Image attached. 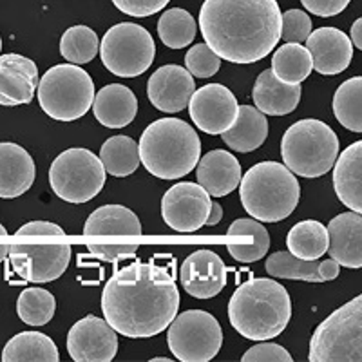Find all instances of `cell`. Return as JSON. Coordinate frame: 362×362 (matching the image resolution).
Returning a JSON list of instances; mask_svg holds the SVG:
<instances>
[{"mask_svg":"<svg viewBox=\"0 0 362 362\" xmlns=\"http://www.w3.org/2000/svg\"><path fill=\"white\" fill-rule=\"evenodd\" d=\"M334 115L348 131L362 132V76L348 78L334 96Z\"/></svg>","mask_w":362,"mask_h":362,"instance_id":"obj_33","label":"cell"},{"mask_svg":"<svg viewBox=\"0 0 362 362\" xmlns=\"http://www.w3.org/2000/svg\"><path fill=\"white\" fill-rule=\"evenodd\" d=\"M180 310V288L165 267L138 261L119 268L102 292L105 321L129 339H148L169 328Z\"/></svg>","mask_w":362,"mask_h":362,"instance_id":"obj_1","label":"cell"},{"mask_svg":"<svg viewBox=\"0 0 362 362\" xmlns=\"http://www.w3.org/2000/svg\"><path fill=\"white\" fill-rule=\"evenodd\" d=\"M38 82V67L31 58L0 54V105L15 107L33 102Z\"/></svg>","mask_w":362,"mask_h":362,"instance_id":"obj_18","label":"cell"},{"mask_svg":"<svg viewBox=\"0 0 362 362\" xmlns=\"http://www.w3.org/2000/svg\"><path fill=\"white\" fill-rule=\"evenodd\" d=\"M57 310V300L44 288H28L18 296L17 313L22 322L29 326H44L51 322Z\"/></svg>","mask_w":362,"mask_h":362,"instance_id":"obj_37","label":"cell"},{"mask_svg":"<svg viewBox=\"0 0 362 362\" xmlns=\"http://www.w3.org/2000/svg\"><path fill=\"white\" fill-rule=\"evenodd\" d=\"M167 342L176 361L209 362L221 350L223 329L212 313L187 310L170 322Z\"/></svg>","mask_w":362,"mask_h":362,"instance_id":"obj_11","label":"cell"},{"mask_svg":"<svg viewBox=\"0 0 362 362\" xmlns=\"http://www.w3.org/2000/svg\"><path fill=\"white\" fill-rule=\"evenodd\" d=\"M292 317V300L281 283L255 277L239 284L228 303V319L234 329L248 341L279 337Z\"/></svg>","mask_w":362,"mask_h":362,"instance_id":"obj_3","label":"cell"},{"mask_svg":"<svg viewBox=\"0 0 362 362\" xmlns=\"http://www.w3.org/2000/svg\"><path fill=\"white\" fill-rule=\"evenodd\" d=\"M189 112L199 131L218 136L235 124L239 103L234 93L221 83H209L194 90Z\"/></svg>","mask_w":362,"mask_h":362,"instance_id":"obj_14","label":"cell"},{"mask_svg":"<svg viewBox=\"0 0 362 362\" xmlns=\"http://www.w3.org/2000/svg\"><path fill=\"white\" fill-rule=\"evenodd\" d=\"M281 156L296 176L321 177L337 161L339 138L321 119H299L284 132Z\"/></svg>","mask_w":362,"mask_h":362,"instance_id":"obj_6","label":"cell"},{"mask_svg":"<svg viewBox=\"0 0 362 362\" xmlns=\"http://www.w3.org/2000/svg\"><path fill=\"white\" fill-rule=\"evenodd\" d=\"M300 4L317 17H335L348 8L350 0H300Z\"/></svg>","mask_w":362,"mask_h":362,"instance_id":"obj_43","label":"cell"},{"mask_svg":"<svg viewBox=\"0 0 362 362\" xmlns=\"http://www.w3.org/2000/svg\"><path fill=\"white\" fill-rule=\"evenodd\" d=\"M228 235H239V238H247L248 241L245 243H230L228 245V254L234 259L241 261V263H254V261L263 259L268 254L270 248V235L264 225H261L257 219H235L228 230Z\"/></svg>","mask_w":362,"mask_h":362,"instance_id":"obj_29","label":"cell"},{"mask_svg":"<svg viewBox=\"0 0 362 362\" xmlns=\"http://www.w3.org/2000/svg\"><path fill=\"white\" fill-rule=\"evenodd\" d=\"M86 235H141L138 216L122 205H105L96 209L83 225Z\"/></svg>","mask_w":362,"mask_h":362,"instance_id":"obj_27","label":"cell"},{"mask_svg":"<svg viewBox=\"0 0 362 362\" xmlns=\"http://www.w3.org/2000/svg\"><path fill=\"white\" fill-rule=\"evenodd\" d=\"M300 83H286L277 78L274 71L267 69L255 80L252 98L263 115L284 116L297 109L300 102Z\"/></svg>","mask_w":362,"mask_h":362,"instance_id":"obj_23","label":"cell"},{"mask_svg":"<svg viewBox=\"0 0 362 362\" xmlns=\"http://www.w3.org/2000/svg\"><path fill=\"white\" fill-rule=\"evenodd\" d=\"M350 40L357 49L362 51V17L357 18V21L354 22V25H351Z\"/></svg>","mask_w":362,"mask_h":362,"instance_id":"obj_46","label":"cell"},{"mask_svg":"<svg viewBox=\"0 0 362 362\" xmlns=\"http://www.w3.org/2000/svg\"><path fill=\"white\" fill-rule=\"evenodd\" d=\"M24 235H57V238H64L66 232L58 225L49 221H31L22 225L17 230V238H24Z\"/></svg>","mask_w":362,"mask_h":362,"instance_id":"obj_44","label":"cell"},{"mask_svg":"<svg viewBox=\"0 0 362 362\" xmlns=\"http://www.w3.org/2000/svg\"><path fill=\"white\" fill-rule=\"evenodd\" d=\"M313 69V58L308 47L300 44L286 42L272 57V71L281 82L300 83L305 82Z\"/></svg>","mask_w":362,"mask_h":362,"instance_id":"obj_31","label":"cell"},{"mask_svg":"<svg viewBox=\"0 0 362 362\" xmlns=\"http://www.w3.org/2000/svg\"><path fill=\"white\" fill-rule=\"evenodd\" d=\"M153 362H170V358H167V357H156V358H153Z\"/></svg>","mask_w":362,"mask_h":362,"instance_id":"obj_49","label":"cell"},{"mask_svg":"<svg viewBox=\"0 0 362 362\" xmlns=\"http://www.w3.org/2000/svg\"><path fill=\"white\" fill-rule=\"evenodd\" d=\"M95 82L86 69L73 64H58L38 82L42 111L58 122H74L87 115L95 102Z\"/></svg>","mask_w":362,"mask_h":362,"instance_id":"obj_7","label":"cell"},{"mask_svg":"<svg viewBox=\"0 0 362 362\" xmlns=\"http://www.w3.org/2000/svg\"><path fill=\"white\" fill-rule=\"evenodd\" d=\"M334 189L348 210L362 214V140L348 145L334 165Z\"/></svg>","mask_w":362,"mask_h":362,"instance_id":"obj_24","label":"cell"},{"mask_svg":"<svg viewBox=\"0 0 362 362\" xmlns=\"http://www.w3.org/2000/svg\"><path fill=\"white\" fill-rule=\"evenodd\" d=\"M185 66L196 78H210L221 67V58L206 44H196L187 51Z\"/></svg>","mask_w":362,"mask_h":362,"instance_id":"obj_38","label":"cell"},{"mask_svg":"<svg viewBox=\"0 0 362 362\" xmlns=\"http://www.w3.org/2000/svg\"><path fill=\"white\" fill-rule=\"evenodd\" d=\"M4 362H58V348L40 332H22L11 337L2 350Z\"/></svg>","mask_w":362,"mask_h":362,"instance_id":"obj_28","label":"cell"},{"mask_svg":"<svg viewBox=\"0 0 362 362\" xmlns=\"http://www.w3.org/2000/svg\"><path fill=\"white\" fill-rule=\"evenodd\" d=\"M87 250L93 257L107 263H116V261L129 259L138 252V245H87Z\"/></svg>","mask_w":362,"mask_h":362,"instance_id":"obj_42","label":"cell"},{"mask_svg":"<svg viewBox=\"0 0 362 362\" xmlns=\"http://www.w3.org/2000/svg\"><path fill=\"white\" fill-rule=\"evenodd\" d=\"M102 64L119 78H134L153 66L156 44L144 25L116 24L100 42Z\"/></svg>","mask_w":362,"mask_h":362,"instance_id":"obj_10","label":"cell"},{"mask_svg":"<svg viewBox=\"0 0 362 362\" xmlns=\"http://www.w3.org/2000/svg\"><path fill=\"white\" fill-rule=\"evenodd\" d=\"M221 218H223V206L219 205L218 202H212V209H210L209 219H206L205 225H209V226L218 225V223L221 221Z\"/></svg>","mask_w":362,"mask_h":362,"instance_id":"obj_47","label":"cell"},{"mask_svg":"<svg viewBox=\"0 0 362 362\" xmlns=\"http://www.w3.org/2000/svg\"><path fill=\"white\" fill-rule=\"evenodd\" d=\"M100 53V38L89 25H73L60 38V54L67 62L82 66Z\"/></svg>","mask_w":362,"mask_h":362,"instance_id":"obj_36","label":"cell"},{"mask_svg":"<svg viewBox=\"0 0 362 362\" xmlns=\"http://www.w3.org/2000/svg\"><path fill=\"white\" fill-rule=\"evenodd\" d=\"M306 47L312 53L313 69L334 76L348 69L354 58V44L350 37L337 28H319L306 38Z\"/></svg>","mask_w":362,"mask_h":362,"instance_id":"obj_19","label":"cell"},{"mask_svg":"<svg viewBox=\"0 0 362 362\" xmlns=\"http://www.w3.org/2000/svg\"><path fill=\"white\" fill-rule=\"evenodd\" d=\"M9 267L25 283H51L71 263V245L62 241H24L9 247Z\"/></svg>","mask_w":362,"mask_h":362,"instance_id":"obj_12","label":"cell"},{"mask_svg":"<svg viewBox=\"0 0 362 362\" xmlns=\"http://www.w3.org/2000/svg\"><path fill=\"white\" fill-rule=\"evenodd\" d=\"M93 112L103 127L122 129L132 124L138 112V100L127 86L109 83L96 93Z\"/></svg>","mask_w":362,"mask_h":362,"instance_id":"obj_25","label":"cell"},{"mask_svg":"<svg viewBox=\"0 0 362 362\" xmlns=\"http://www.w3.org/2000/svg\"><path fill=\"white\" fill-rule=\"evenodd\" d=\"M111 2L129 17L144 18L160 13L161 9L167 8L170 0H111Z\"/></svg>","mask_w":362,"mask_h":362,"instance_id":"obj_41","label":"cell"},{"mask_svg":"<svg viewBox=\"0 0 362 362\" xmlns=\"http://www.w3.org/2000/svg\"><path fill=\"white\" fill-rule=\"evenodd\" d=\"M198 25L189 11L181 8L167 9L158 22V35L170 49H183L196 38Z\"/></svg>","mask_w":362,"mask_h":362,"instance_id":"obj_35","label":"cell"},{"mask_svg":"<svg viewBox=\"0 0 362 362\" xmlns=\"http://www.w3.org/2000/svg\"><path fill=\"white\" fill-rule=\"evenodd\" d=\"M107 170L102 160L87 148H67L58 154L49 169V185L67 203H87L105 185Z\"/></svg>","mask_w":362,"mask_h":362,"instance_id":"obj_9","label":"cell"},{"mask_svg":"<svg viewBox=\"0 0 362 362\" xmlns=\"http://www.w3.org/2000/svg\"><path fill=\"white\" fill-rule=\"evenodd\" d=\"M312 33V18L303 9H288L283 13V31L281 38L284 42L303 44Z\"/></svg>","mask_w":362,"mask_h":362,"instance_id":"obj_39","label":"cell"},{"mask_svg":"<svg viewBox=\"0 0 362 362\" xmlns=\"http://www.w3.org/2000/svg\"><path fill=\"white\" fill-rule=\"evenodd\" d=\"M37 167L24 147L11 141L0 144V198L13 199L33 187Z\"/></svg>","mask_w":362,"mask_h":362,"instance_id":"obj_21","label":"cell"},{"mask_svg":"<svg viewBox=\"0 0 362 362\" xmlns=\"http://www.w3.org/2000/svg\"><path fill=\"white\" fill-rule=\"evenodd\" d=\"M181 286L196 299H212L226 284V267L212 250H196L180 268Z\"/></svg>","mask_w":362,"mask_h":362,"instance_id":"obj_16","label":"cell"},{"mask_svg":"<svg viewBox=\"0 0 362 362\" xmlns=\"http://www.w3.org/2000/svg\"><path fill=\"white\" fill-rule=\"evenodd\" d=\"M196 83L187 67L161 66L147 82V96L158 111L180 112L189 107Z\"/></svg>","mask_w":362,"mask_h":362,"instance_id":"obj_17","label":"cell"},{"mask_svg":"<svg viewBox=\"0 0 362 362\" xmlns=\"http://www.w3.org/2000/svg\"><path fill=\"white\" fill-rule=\"evenodd\" d=\"M118 332L105 319L87 315L67 334V351L76 362H111L118 351Z\"/></svg>","mask_w":362,"mask_h":362,"instance_id":"obj_15","label":"cell"},{"mask_svg":"<svg viewBox=\"0 0 362 362\" xmlns=\"http://www.w3.org/2000/svg\"><path fill=\"white\" fill-rule=\"evenodd\" d=\"M328 254L341 267L362 268V214L344 212L335 216L328 225Z\"/></svg>","mask_w":362,"mask_h":362,"instance_id":"obj_20","label":"cell"},{"mask_svg":"<svg viewBox=\"0 0 362 362\" xmlns=\"http://www.w3.org/2000/svg\"><path fill=\"white\" fill-rule=\"evenodd\" d=\"M0 51H2V38H0Z\"/></svg>","mask_w":362,"mask_h":362,"instance_id":"obj_50","label":"cell"},{"mask_svg":"<svg viewBox=\"0 0 362 362\" xmlns=\"http://www.w3.org/2000/svg\"><path fill=\"white\" fill-rule=\"evenodd\" d=\"M100 160L111 176H131L140 165V148L129 136H112L100 148Z\"/></svg>","mask_w":362,"mask_h":362,"instance_id":"obj_32","label":"cell"},{"mask_svg":"<svg viewBox=\"0 0 362 362\" xmlns=\"http://www.w3.org/2000/svg\"><path fill=\"white\" fill-rule=\"evenodd\" d=\"M286 245H288L290 254H293L296 257L305 261L319 259L328 252V228L315 219L300 221L290 228L288 235H286Z\"/></svg>","mask_w":362,"mask_h":362,"instance_id":"obj_30","label":"cell"},{"mask_svg":"<svg viewBox=\"0 0 362 362\" xmlns=\"http://www.w3.org/2000/svg\"><path fill=\"white\" fill-rule=\"evenodd\" d=\"M212 202L210 194L199 183L181 181L170 187L161 199L163 221L181 234H192L205 226Z\"/></svg>","mask_w":362,"mask_h":362,"instance_id":"obj_13","label":"cell"},{"mask_svg":"<svg viewBox=\"0 0 362 362\" xmlns=\"http://www.w3.org/2000/svg\"><path fill=\"white\" fill-rule=\"evenodd\" d=\"M0 235H8V230H6V228H4V226H2V225H0ZM9 247H11V245L2 243V241H0V263H2V261L8 259Z\"/></svg>","mask_w":362,"mask_h":362,"instance_id":"obj_48","label":"cell"},{"mask_svg":"<svg viewBox=\"0 0 362 362\" xmlns=\"http://www.w3.org/2000/svg\"><path fill=\"white\" fill-rule=\"evenodd\" d=\"M232 151L235 153H252L259 148L268 138V119L257 107L239 105V115L235 124L221 134Z\"/></svg>","mask_w":362,"mask_h":362,"instance_id":"obj_26","label":"cell"},{"mask_svg":"<svg viewBox=\"0 0 362 362\" xmlns=\"http://www.w3.org/2000/svg\"><path fill=\"white\" fill-rule=\"evenodd\" d=\"M243 362H292V355L283 346L274 344V342H261L257 346H252L250 350L241 357Z\"/></svg>","mask_w":362,"mask_h":362,"instance_id":"obj_40","label":"cell"},{"mask_svg":"<svg viewBox=\"0 0 362 362\" xmlns=\"http://www.w3.org/2000/svg\"><path fill=\"white\" fill-rule=\"evenodd\" d=\"M319 267H321L319 259L305 261L290 252H276V254L268 255L267 263H264V270L272 277L306 281V283H325Z\"/></svg>","mask_w":362,"mask_h":362,"instance_id":"obj_34","label":"cell"},{"mask_svg":"<svg viewBox=\"0 0 362 362\" xmlns=\"http://www.w3.org/2000/svg\"><path fill=\"white\" fill-rule=\"evenodd\" d=\"M243 209L261 223H277L292 216L300 198L296 174L277 161H261L239 183Z\"/></svg>","mask_w":362,"mask_h":362,"instance_id":"obj_5","label":"cell"},{"mask_svg":"<svg viewBox=\"0 0 362 362\" xmlns=\"http://www.w3.org/2000/svg\"><path fill=\"white\" fill-rule=\"evenodd\" d=\"M140 161L160 180H180L192 173L202 158V140L192 125L180 118H161L140 138Z\"/></svg>","mask_w":362,"mask_h":362,"instance_id":"obj_4","label":"cell"},{"mask_svg":"<svg viewBox=\"0 0 362 362\" xmlns=\"http://www.w3.org/2000/svg\"><path fill=\"white\" fill-rule=\"evenodd\" d=\"M199 185L216 198H225L241 183V165L234 154L216 148L199 158L196 169Z\"/></svg>","mask_w":362,"mask_h":362,"instance_id":"obj_22","label":"cell"},{"mask_svg":"<svg viewBox=\"0 0 362 362\" xmlns=\"http://www.w3.org/2000/svg\"><path fill=\"white\" fill-rule=\"evenodd\" d=\"M199 29L205 44L219 58L247 66L276 49L283 13L277 0H205Z\"/></svg>","mask_w":362,"mask_h":362,"instance_id":"obj_2","label":"cell"},{"mask_svg":"<svg viewBox=\"0 0 362 362\" xmlns=\"http://www.w3.org/2000/svg\"><path fill=\"white\" fill-rule=\"evenodd\" d=\"M310 362H362V293L329 313L310 341Z\"/></svg>","mask_w":362,"mask_h":362,"instance_id":"obj_8","label":"cell"},{"mask_svg":"<svg viewBox=\"0 0 362 362\" xmlns=\"http://www.w3.org/2000/svg\"><path fill=\"white\" fill-rule=\"evenodd\" d=\"M319 270H321L322 281H334L339 277L341 264H339L335 259H326V261H321V267H319Z\"/></svg>","mask_w":362,"mask_h":362,"instance_id":"obj_45","label":"cell"}]
</instances>
